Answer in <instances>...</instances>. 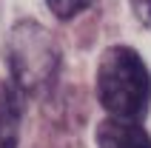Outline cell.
Segmentation results:
<instances>
[{"mask_svg": "<svg viewBox=\"0 0 151 148\" xmlns=\"http://www.w3.org/2000/svg\"><path fill=\"white\" fill-rule=\"evenodd\" d=\"M97 100L117 120H134L148 111L151 74L131 46H111L97 66Z\"/></svg>", "mask_w": 151, "mask_h": 148, "instance_id": "cell-1", "label": "cell"}, {"mask_svg": "<svg viewBox=\"0 0 151 148\" xmlns=\"http://www.w3.org/2000/svg\"><path fill=\"white\" fill-rule=\"evenodd\" d=\"M131 6H134V14L145 26H151V0H131Z\"/></svg>", "mask_w": 151, "mask_h": 148, "instance_id": "cell-6", "label": "cell"}, {"mask_svg": "<svg viewBox=\"0 0 151 148\" xmlns=\"http://www.w3.org/2000/svg\"><path fill=\"white\" fill-rule=\"evenodd\" d=\"M97 145L100 148H151V134L134 120L109 117L97 125Z\"/></svg>", "mask_w": 151, "mask_h": 148, "instance_id": "cell-3", "label": "cell"}, {"mask_svg": "<svg viewBox=\"0 0 151 148\" xmlns=\"http://www.w3.org/2000/svg\"><path fill=\"white\" fill-rule=\"evenodd\" d=\"M51 9V14L60 17V20H71L74 14H80L83 9H88L91 0H46Z\"/></svg>", "mask_w": 151, "mask_h": 148, "instance_id": "cell-5", "label": "cell"}, {"mask_svg": "<svg viewBox=\"0 0 151 148\" xmlns=\"http://www.w3.org/2000/svg\"><path fill=\"white\" fill-rule=\"evenodd\" d=\"M20 117H23V94L14 85L0 83V148H17Z\"/></svg>", "mask_w": 151, "mask_h": 148, "instance_id": "cell-4", "label": "cell"}, {"mask_svg": "<svg viewBox=\"0 0 151 148\" xmlns=\"http://www.w3.org/2000/svg\"><path fill=\"white\" fill-rule=\"evenodd\" d=\"M60 66V49L40 23L23 20L9 34V71L12 85L20 94L43 91L54 80Z\"/></svg>", "mask_w": 151, "mask_h": 148, "instance_id": "cell-2", "label": "cell"}]
</instances>
